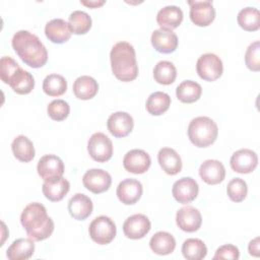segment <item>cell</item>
I'll return each mask as SVG.
<instances>
[{
    "label": "cell",
    "instance_id": "obj_1",
    "mask_svg": "<svg viewBox=\"0 0 260 260\" xmlns=\"http://www.w3.org/2000/svg\"><path fill=\"white\" fill-rule=\"evenodd\" d=\"M12 48L17 56L29 67L41 68L48 61V52L38 36L28 30H18L14 34Z\"/></svg>",
    "mask_w": 260,
    "mask_h": 260
},
{
    "label": "cell",
    "instance_id": "obj_2",
    "mask_svg": "<svg viewBox=\"0 0 260 260\" xmlns=\"http://www.w3.org/2000/svg\"><path fill=\"white\" fill-rule=\"evenodd\" d=\"M20 223L28 238L36 242L48 239L54 232V221L47 214L46 207L39 202L27 204L21 212Z\"/></svg>",
    "mask_w": 260,
    "mask_h": 260
},
{
    "label": "cell",
    "instance_id": "obj_3",
    "mask_svg": "<svg viewBox=\"0 0 260 260\" xmlns=\"http://www.w3.org/2000/svg\"><path fill=\"white\" fill-rule=\"evenodd\" d=\"M111 67L117 79L129 82L138 75V65L134 47L128 42L115 44L110 53Z\"/></svg>",
    "mask_w": 260,
    "mask_h": 260
},
{
    "label": "cell",
    "instance_id": "obj_4",
    "mask_svg": "<svg viewBox=\"0 0 260 260\" xmlns=\"http://www.w3.org/2000/svg\"><path fill=\"white\" fill-rule=\"evenodd\" d=\"M187 132L190 141L195 146L207 147L216 140L218 127L212 119L199 116L191 120Z\"/></svg>",
    "mask_w": 260,
    "mask_h": 260
},
{
    "label": "cell",
    "instance_id": "obj_5",
    "mask_svg": "<svg viewBox=\"0 0 260 260\" xmlns=\"http://www.w3.org/2000/svg\"><path fill=\"white\" fill-rule=\"evenodd\" d=\"M88 233L90 239L99 245L110 244L116 237L117 228L115 222L106 215L95 217L89 224Z\"/></svg>",
    "mask_w": 260,
    "mask_h": 260
},
{
    "label": "cell",
    "instance_id": "obj_6",
    "mask_svg": "<svg viewBox=\"0 0 260 260\" xmlns=\"http://www.w3.org/2000/svg\"><path fill=\"white\" fill-rule=\"evenodd\" d=\"M196 71L201 79L206 81H214L222 74V61L213 53L203 54L197 60Z\"/></svg>",
    "mask_w": 260,
    "mask_h": 260
},
{
    "label": "cell",
    "instance_id": "obj_7",
    "mask_svg": "<svg viewBox=\"0 0 260 260\" xmlns=\"http://www.w3.org/2000/svg\"><path fill=\"white\" fill-rule=\"evenodd\" d=\"M87 151L93 160L105 162L113 155V143L106 134L95 132L88 139Z\"/></svg>",
    "mask_w": 260,
    "mask_h": 260
},
{
    "label": "cell",
    "instance_id": "obj_8",
    "mask_svg": "<svg viewBox=\"0 0 260 260\" xmlns=\"http://www.w3.org/2000/svg\"><path fill=\"white\" fill-rule=\"evenodd\" d=\"M190 5V19L197 26H207L215 18L212 1H188Z\"/></svg>",
    "mask_w": 260,
    "mask_h": 260
},
{
    "label": "cell",
    "instance_id": "obj_9",
    "mask_svg": "<svg viewBox=\"0 0 260 260\" xmlns=\"http://www.w3.org/2000/svg\"><path fill=\"white\" fill-rule=\"evenodd\" d=\"M83 186L94 194L109 190L112 184L111 175L102 169H90L82 177Z\"/></svg>",
    "mask_w": 260,
    "mask_h": 260
},
{
    "label": "cell",
    "instance_id": "obj_10",
    "mask_svg": "<svg viewBox=\"0 0 260 260\" xmlns=\"http://www.w3.org/2000/svg\"><path fill=\"white\" fill-rule=\"evenodd\" d=\"M151 229L148 217L141 213L129 216L123 223L124 235L131 240H139L144 238Z\"/></svg>",
    "mask_w": 260,
    "mask_h": 260
},
{
    "label": "cell",
    "instance_id": "obj_11",
    "mask_svg": "<svg viewBox=\"0 0 260 260\" xmlns=\"http://www.w3.org/2000/svg\"><path fill=\"white\" fill-rule=\"evenodd\" d=\"M231 168L239 174L252 173L258 165V156L255 151L248 148H242L233 153L230 160Z\"/></svg>",
    "mask_w": 260,
    "mask_h": 260
},
{
    "label": "cell",
    "instance_id": "obj_12",
    "mask_svg": "<svg viewBox=\"0 0 260 260\" xmlns=\"http://www.w3.org/2000/svg\"><path fill=\"white\" fill-rule=\"evenodd\" d=\"M37 171L44 181L57 179L64 174V164L59 156L55 154H46L38 161Z\"/></svg>",
    "mask_w": 260,
    "mask_h": 260
},
{
    "label": "cell",
    "instance_id": "obj_13",
    "mask_svg": "<svg viewBox=\"0 0 260 260\" xmlns=\"http://www.w3.org/2000/svg\"><path fill=\"white\" fill-rule=\"evenodd\" d=\"M199 186L191 177H184L176 181L172 188V194L176 201L182 204L191 203L197 197Z\"/></svg>",
    "mask_w": 260,
    "mask_h": 260
},
{
    "label": "cell",
    "instance_id": "obj_14",
    "mask_svg": "<svg viewBox=\"0 0 260 260\" xmlns=\"http://www.w3.org/2000/svg\"><path fill=\"white\" fill-rule=\"evenodd\" d=\"M107 127L113 136L123 138L129 135L133 130L134 121L130 114L120 111L110 115L107 121Z\"/></svg>",
    "mask_w": 260,
    "mask_h": 260
},
{
    "label": "cell",
    "instance_id": "obj_15",
    "mask_svg": "<svg viewBox=\"0 0 260 260\" xmlns=\"http://www.w3.org/2000/svg\"><path fill=\"white\" fill-rule=\"evenodd\" d=\"M151 159L149 154L142 149H131L123 158L124 169L132 174H144L150 167Z\"/></svg>",
    "mask_w": 260,
    "mask_h": 260
},
{
    "label": "cell",
    "instance_id": "obj_16",
    "mask_svg": "<svg viewBox=\"0 0 260 260\" xmlns=\"http://www.w3.org/2000/svg\"><path fill=\"white\" fill-rule=\"evenodd\" d=\"M177 225L184 232L193 233L199 230L202 223L200 211L193 206H184L177 211Z\"/></svg>",
    "mask_w": 260,
    "mask_h": 260
},
{
    "label": "cell",
    "instance_id": "obj_17",
    "mask_svg": "<svg viewBox=\"0 0 260 260\" xmlns=\"http://www.w3.org/2000/svg\"><path fill=\"white\" fill-rule=\"evenodd\" d=\"M142 192V184L138 180L130 178L125 179L119 183L116 194L122 203L126 205H132L141 198Z\"/></svg>",
    "mask_w": 260,
    "mask_h": 260
},
{
    "label": "cell",
    "instance_id": "obj_18",
    "mask_svg": "<svg viewBox=\"0 0 260 260\" xmlns=\"http://www.w3.org/2000/svg\"><path fill=\"white\" fill-rule=\"evenodd\" d=\"M150 42L152 47L159 53L170 54L178 47V37L173 30L158 28L151 34Z\"/></svg>",
    "mask_w": 260,
    "mask_h": 260
},
{
    "label": "cell",
    "instance_id": "obj_19",
    "mask_svg": "<svg viewBox=\"0 0 260 260\" xmlns=\"http://www.w3.org/2000/svg\"><path fill=\"white\" fill-rule=\"evenodd\" d=\"M199 176L206 184L216 185L224 180L225 169L217 159H206L199 168Z\"/></svg>",
    "mask_w": 260,
    "mask_h": 260
},
{
    "label": "cell",
    "instance_id": "obj_20",
    "mask_svg": "<svg viewBox=\"0 0 260 260\" xmlns=\"http://www.w3.org/2000/svg\"><path fill=\"white\" fill-rule=\"evenodd\" d=\"M92 209L91 199L82 193L74 194L68 201V211L76 220L86 219L91 214Z\"/></svg>",
    "mask_w": 260,
    "mask_h": 260
},
{
    "label": "cell",
    "instance_id": "obj_21",
    "mask_svg": "<svg viewBox=\"0 0 260 260\" xmlns=\"http://www.w3.org/2000/svg\"><path fill=\"white\" fill-rule=\"evenodd\" d=\"M71 29L64 19L54 18L45 25V35L54 44H64L71 37Z\"/></svg>",
    "mask_w": 260,
    "mask_h": 260
},
{
    "label": "cell",
    "instance_id": "obj_22",
    "mask_svg": "<svg viewBox=\"0 0 260 260\" xmlns=\"http://www.w3.org/2000/svg\"><path fill=\"white\" fill-rule=\"evenodd\" d=\"M183 20V11L176 5L162 7L156 14V22L162 29L172 30L178 27Z\"/></svg>",
    "mask_w": 260,
    "mask_h": 260
},
{
    "label": "cell",
    "instance_id": "obj_23",
    "mask_svg": "<svg viewBox=\"0 0 260 260\" xmlns=\"http://www.w3.org/2000/svg\"><path fill=\"white\" fill-rule=\"evenodd\" d=\"M157 160L162 171L171 176L177 175L182 170V159L178 152L171 147H164L157 153Z\"/></svg>",
    "mask_w": 260,
    "mask_h": 260
},
{
    "label": "cell",
    "instance_id": "obj_24",
    "mask_svg": "<svg viewBox=\"0 0 260 260\" xmlns=\"http://www.w3.org/2000/svg\"><path fill=\"white\" fill-rule=\"evenodd\" d=\"M69 189H70V184L63 177L45 181L42 186L43 194L47 199H49L52 202H57L62 200L66 196V194L69 192Z\"/></svg>",
    "mask_w": 260,
    "mask_h": 260
},
{
    "label": "cell",
    "instance_id": "obj_25",
    "mask_svg": "<svg viewBox=\"0 0 260 260\" xmlns=\"http://www.w3.org/2000/svg\"><path fill=\"white\" fill-rule=\"evenodd\" d=\"M17 94H27L35 87V78L26 70L19 67L8 79L7 83Z\"/></svg>",
    "mask_w": 260,
    "mask_h": 260
},
{
    "label": "cell",
    "instance_id": "obj_26",
    "mask_svg": "<svg viewBox=\"0 0 260 260\" xmlns=\"http://www.w3.org/2000/svg\"><path fill=\"white\" fill-rule=\"evenodd\" d=\"M35 241L30 238H20L12 242L6 251L9 260H26L35 252Z\"/></svg>",
    "mask_w": 260,
    "mask_h": 260
},
{
    "label": "cell",
    "instance_id": "obj_27",
    "mask_svg": "<svg viewBox=\"0 0 260 260\" xmlns=\"http://www.w3.org/2000/svg\"><path fill=\"white\" fill-rule=\"evenodd\" d=\"M149 247L154 254L160 256L169 255L173 253L176 248V240L170 233L160 231L151 237Z\"/></svg>",
    "mask_w": 260,
    "mask_h": 260
},
{
    "label": "cell",
    "instance_id": "obj_28",
    "mask_svg": "<svg viewBox=\"0 0 260 260\" xmlns=\"http://www.w3.org/2000/svg\"><path fill=\"white\" fill-rule=\"evenodd\" d=\"M99 91V84L94 78L88 75H82L76 78L73 83V93L79 100H90Z\"/></svg>",
    "mask_w": 260,
    "mask_h": 260
},
{
    "label": "cell",
    "instance_id": "obj_29",
    "mask_svg": "<svg viewBox=\"0 0 260 260\" xmlns=\"http://www.w3.org/2000/svg\"><path fill=\"white\" fill-rule=\"evenodd\" d=\"M11 149L13 155L22 162H28L32 160L36 154L34 143L24 135L16 136L12 143Z\"/></svg>",
    "mask_w": 260,
    "mask_h": 260
},
{
    "label": "cell",
    "instance_id": "obj_30",
    "mask_svg": "<svg viewBox=\"0 0 260 260\" xmlns=\"http://www.w3.org/2000/svg\"><path fill=\"white\" fill-rule=\"evenodd\" d=\"M202 93V87L199 83L193 80H184L176 88L178 100L185 104L197 102Z\"/></svg>",
    "mask_w": 260,
    "mask_h": 260
},
{
    "label": "cell",
    "instance_id": "obj_31",
    "mask_svg": "<svg viewBox=\"0 0 260 260\" xmlns=\"http://www.w3.org/2000/svg\"><path fill=\"white\" fill-rule=\"evenodd\" d=\"M171 106V98L168 93L164 91L152 92L146 101L145 108L146 111L153 116L162 115L169 110Z\"/></svg>",
    "mask_w": 260,
    "mask_h": 260
},
{
    "label": "cell",
    "instance_id": "obj_32",
    "mask_svg": "<svg viewBox=\"0 0 260 260\" xmlns=\"http://www.w3.org/2000/svg\"><path fill=\"white\" fill-rule=\"evenodd\" d=\"M238 24L247 31H256L260 27V12L254 7H245L238 13Z\"/></svg>",
    "mask_w": 260,
    "mask_h": 260
},
{
    "label": "cell",
    "instance_id": "obj_33",
    "mask_svg": "<svg viewBox=\"0 0 260 260\" xmlns=\"http://www.w3.org/2000/svg\"><path fill=\"white\" fill-rule=\"evenodd\" d=\"M176 66L170 61H159L153 68V78L159 84L170 85L176 80Z\"/></svg>",
    "mask_w": 260,
    "mask_h": 260
},
{
    "label": "cell",
    "instance_id": "obj_34",
    "mask_svg": "<svg viewBox=\"0 0 260 260\" xmlns=\"http://www.w3.org/2000/svg\"><path fill=\"white\" fill-rule=\"evenodd\" d=\"M43 90L49 96H60L67 90V81L60 74H49L43 80Z\"/></svg>",
    "mask_w": 260,
    "mask_h": 260
},
{
    "label": "cell",
    "instance_id": "obj_35",
    "mask_svg": "<svg viewBox=\"0 0 260 260\" xmlns=\"http://www.w3.org/2000/svg\"><path fill=\"white\" fill-rule=\"evenodd\" d=\"M182 254L188 260H200L207 255V248L199 239H187L182 245Z\"/></svg>",
    "mask_w": 260,
    "mask_h": 260
},
{
    "label": "cell",
    "instance_id": "obj_36",
    "mask_svg": "<svg viewBox=\"0 0 260 260\" xmlns=\"http://www.w3.org/2000/svg\"><path fill=\"white\" fill-rule=\"evenodd\" d=\"M91 17L84 11L75 10L68 18L71 32L74 35H84L91 27Z\"/></svg>",
    "mask_w": 260,
    "mask_h": 260
},
{
    "label": "cell",
    "instance_id": "obj_37",
    "mask_svg": "<svg viewBox=\"0 0 260 260\" xmlns=\"http://www.w3.org/2000/svg\"><path fill=\"white\" fill-rule=\"evenodd\" d=\"M229 198L234 202H242L248 193L247 183L241 178L232 179L226 186Z\"/></svg>",
    "mask_w": 260,
    "mask_h": 260
},
{
    "label": "cell",
    "instance_id": "obj_38",
    "mask_svg": "<svg viewBox=\"0 0 260 260\" xmlns=\"http://www.w3.org/2000/svg\"><path fill=\"white\" fill-rule=\"evenodd\" d=\"M48 116L54 120V121H63L65 120L69 113H70V107L67 102L64 100H54L52 101L47 108Z\"/></svg>",
    "mask_w": 260,
    "mask_h": 260
},
{
    "label": "cell",
    "instance_id": "obj_39",
    "mask_svg": "<svg viewBox=\"0 0 260 260\" xmlns=\"http://www.w3.org/2000/svg\"><path fill=\"white\" fill-rule=\"evenodd\" d=\"M245 63L248 69L258 72L260 70V43L255 41L250 44L245 53Z\"/></svg>",
    "mask_w": 260,
    "mask_h": 260
},
{
    "label": "cell",
    "instance_id": "obj_40",
    "mask_svg": "<svg viewBox=\"0 0 260 260\" xmlns=\"http://www.w3.org/2000/svg\"><path fill=\"white\" fill-rule=\"evenodd\" d=\"M20 66L18 63L12 59L11 57L4 56L0 60V78L1 80L6 83L8 79L11 77V75L19 68Z\"/></svg>",
    "mask_w": 260,
    "mask_h": 260
},
{
    "label": "cell",
    "instance_id": "obj_41",
    "mask_svg": "<svg viewBox=\"0 0 260 260\" xmlns=\"http://www.w3.org/2000/svg\"><path fill=\"white\" fill-rule=\"evenodd\" d=\"M240 257L239 249L231 244L222 245L215 251L213 259H234L237 260Z\"/></svg>",
    "mask_w": 260,
    "mask_h": 260
},
{
    "label": "cell",
    "instance_id": "obj_42",
    "mask_svg": "<svg viewBox=\"0 0 260 260\" xmlns=\"http://www.w3.org/2000/svg\"><path fill=\"white\" fill-rule=\"evenodd\" d=\"M248 251H249V254L252 255V256H255V257H258L259 256V238H255L254 240H252L250 243H249V246H248Z\"/></svg>",
    "mask_w": 260,
    "mask_h": 260
},
{
    "label": "cell",
    "instance_id": "obj_43",
    "mask_svg": "<svg viewBox=\"0 0 260 260\" xmlns=\"http://www.w3.org/2000/svg\"><path fill=\"white\" fill-rule=\"evenodd\" d=\"M80 3L86 7H89V8H98L102 5H104L106 3L105 0H102V1H80Z\"/></svg>",
    "mask_w": 260,
    "mask_h": 260
}]
</instances>
